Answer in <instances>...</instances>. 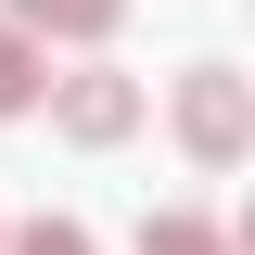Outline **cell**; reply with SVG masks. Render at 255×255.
I'll use <instances>...</instances> for the list:
<instances>
[{"mask_svg": "<svg viewBox=\"0 0 255 255\" xmlns=\"http://www.w3.org/2000/svg\"><path fill=\"white\" fill-rule=\"evenodd\" d=\"M166 115H179V153H191V166H243V153H255V90L230 77V64H191Z\"/></svg>", "mask_w": 255, "mask_h": 255, "instance_id": "cell-1", "label": "cell"}, {"mask_svg": "<svg viewBox=\"0 0 255 255\" xmlns=\"http://www.w3.org/2000/svg\"><path fill=\"white\" fill-rule=\"evenodd\" d=\"M51 128L77 140V153H115L128 128H140V77H115V64H77V77H51Z\"/></svg>", "mask_w": 255, "mask_h": 255, "instance_id": "cell-2", "label": "cell"}, {"mask_svg": "<svg viewBox=\"0 0 255 255\" xmlns=\"http://www.w3.org/2000/svg\"><path fill=\"white\" fill-rule=\"evenodd\" d=\"M0 26H26V38H77V51H90V38L128 26V0H13Z\"/></svg>", "mask_w": 255, "mask_h": 255, "instance_id": "cell-3", "label": "cell"}, {"mask_svg": "<svg viewBox=\"0 0 255 255\" xmlns=\"http://www.w3.org/2000/svg\"><path fill=\"white\" fill-rule=\"evenodd\" d=\"M140 255H230V230L191 217V204H166V217H140Z\"/></svg>", "mask_w": 255, "mask_h": 255, "instance_id": "cell-4", "label": "cell"}, {"mask_svg": "<svg viewBox=\"0 0 255 255\" xmlns=\"http://www.w3.org/2000/svg\"><path fill=\"white\" fill-rule=\"evenodd\" d=\"M38 90H51V64H38V38H26V26H0V115H26Z\"/></svg>", "mask_w": 255, "mask_h": 255, "instance_id": "cell-5", "label": "cell"}, {"mask_svg": "<svg viewBox=\"0 0 255 255\" xmlns=\"http://www.w3.org/2000/svg\"><path fill=\"white\" fill-rule=\"evenodd\" d=\"M0 255H102V243L77 217H26V230H0Z\"/></svg>", "mask_w": 255, "mask_h": 255, "instance_id": "cell-6", "label": "cell"}]
</instances>
